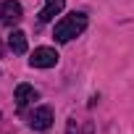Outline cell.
<instances>
[{"label":"cell","instance_id":"52a82bcc","mask_svg":"<svg viewBox=\"0 0 134 134\" xmlns=\"http://www.w3.org/2000/svg\"><path fill=\"white\" fill-rule=\"evenodd\" d=\"M8 47H11L16 55H24V53H26V34L19 32V29H13V32L8 34Z\"/></svg>","mask_w":134,"mask_h":134},{"label":"cell","instance_id":"7a4b0ae2","mask_svg":"<svg viewBox=\"0 0 134 134\" xmlns=\"http://www.w3.org/2000/svg\"><path fill=\"white\" fill-rule=\"evenodd\" d=\"M58 53H55V47H37L34 53H32V58H29V66L32 69H53V66L58 63Z\"/></svg>","mask_w":134,"mask_h":134},{"label":"cell","instance_id":"3957f363","mask_svg":"<svg viewBox=\"0 0 134 134\" xmlns=\"http://www.w3.org/2000/svg\"><path fill=\"white\" fill-rule=\"evenodd\" d=\"M29 126H32L34 131H47V129L53 126V110H50L47 105L34 108V110L29 113Z\"/></svg>","mask_w":134,"mask_h":134},{"label":"cell","instance_id":"277c9868","mask_svg":"<svg viewBox=\"0 0 134 134\" xmlns=\"http://www.w3.org/2000/svg\"><path fill=\"white\" fill-rule=\"evenodd\" d=\"M21 16H24V11H21V3H16V0H5L0 5V21L5 26H16L21 21Z\"/></svg>","mask_w":134,"mask_h":134},{"label":"cell","instance_id":"5b68a950","mask_svg":"<svg viewBox=\"0 0 134 134\" xmlns=\"http://www.w3.org/2000/svg\"><path fill=\"white\" fill-rule=\"evenodd\" d=\"M40 95H37V90L32 87V84H19L16 87V92H13V100H16V105L19 108H26L29 103H34Z\"/></svg>","mask_w":134,"mask_h":134},{"label":"cell","instance_id":"8992f818","mask_svg":"<svg viewBox=\"0 0 134 134\" xmlns=\"http://www.w3.org/2000/svg\"><path fill=\"white\" fill-rule=\"evenodd\" d=\"M63 5H66V0H45V8L40 11V21H42V24L53 21V19L63 11Z\"/></svg>","mask_w":134,"mask_h":134},{"label":"cell","instance_id":"6da1fadb","mask_svg":"<svg viewBox=\"0 0 134 134\" xmlns=\"http://www.w3.org/2000/svg\"><path fill=\"white\" fill-rule=\"evenodd\" d=\"M84 29H87V13L74 11V13H69L66 19H60V21L55 24L53 37H55L58 42H71V40H74V37H79Z\"/></svg>","mask_w":134,"mask_h":134}]
</instances>
